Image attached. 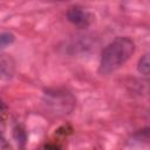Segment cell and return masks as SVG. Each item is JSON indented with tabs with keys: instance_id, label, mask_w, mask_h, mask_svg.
I'll return each instance as SVG.
<instances>
[{
	"instance_id": "7a4b0ae2",
	"label": "cell",
	"mask_w": 150,
	"mask_h": 150,
	"mask_svg": "<svg viewBox=\"0 0 150 150\" xmlns=\"http://www.w3.org/2000/svg\"><path fill=\"white\" fill-rule=\"evenodd\" d=\"M67 19L73 25L77 26L80 28H86L93 22L94 16L90 12H88L81 7H71L67 12Z\"/></svg>"
},
{
	"instance_id": "277c9868",
	"label": "cell",
	"mask_w": 150,
	"mask_h": 150,
	"mask_svg": "<svg viewBox=\"0 0 150 150\" xmlns=\"http://www.w3.org/2000/svg\"><path fill=\"white\" fill-rule=\"evenodd\" d=\"M138 71L144 75V76H148L149 75V70H150V62H149V55L145 54L143 55L139 61H138V67H137Z\"/></svg>"
},
{
	"instance_id": "5b68a950",
	"label": "cell",
	"mask_w": 150,
	"mask_h": 150,
	"mask_svg": "<svg viewBox=\"0 0 150 150\" xmlns=\"http://www.w3.org/2000/svg\"><path fill=\"white\" fill-rule=\"evenodd\" d=\"M14 42V35L8 32L0 33V48H4L6 46H9Z\"/></svg>"
},
{
	"instance_id": "6da1fadb",
	"label": "cell",
	"mask_w": 150,
	"mask_h": 150,
	"mask_svg": "<svg viewBox=\"0 0 150 150\" xmlns=\"http://www.w3.org/2000/svg\"><path fill=\"white\" fill-rule=\"evenodd\" d=\"M135 45L128 38H116L102 52L98 71L108 75L122 67L134 54Z\"/></svg>"
},
{
	"instance_id": "3957f363",
	"label": "cell",
	"mask_w": 150,
	"mask_h": 150,
	"mask_svg": "<svg viewBox=\"0 0 150 150\" xmlns=\"http://www.w3.org/2000/svg\"><path fill=\"white\" fill-rule=\"evenodd\" d=\"M14 73V62L7 55H0V79L7 80Z\"/></svg>"
},
{
	"instance_id": "52a82bcc",
	"label": "cell",
	"mask_w": 150,
	"mask_h": 150,
	"mask_svg": "<svg viewBox=\"0 0 150 150\" xmlns=\"http://www.w3.org/2000/svg\"><path fill=\"white\" fill-rule=\"evenodd\" d=\"M53 1H64V0H53Z\"/></svg>"
},
{
	"instance_id": "8992f818",
	"label": "cell",
	"mask_w": 150,
	"mask_h": 150,
	"mask_svg": "<svg viewBox=\"0 0 150 150\" xmlns=\"http://www.w3.org/2000/svg\"><path fill=\"white\" fill-rule=\"evenodd\" d=\"M9 148V144L6 142V139L4 137L0 136V150H5V149H8Z\"/></svg>"
}]
</instances>
